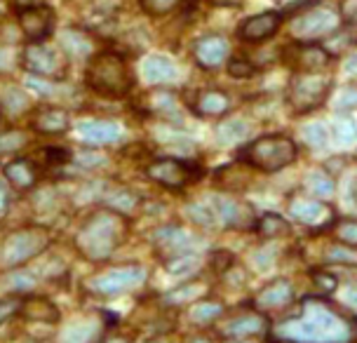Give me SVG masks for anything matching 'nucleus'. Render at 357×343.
Segmentation results:
<instances>
[{
    "label": "nucleus",
    "instance_id": "nucleus-41",
    "mask_svg": "<svg viewBox=\"0 0 357 343\" xmlns=\"http://www.w3.org/2000/svg\"><path fill=\"white\" fill-rule=\"evenodd\" d=\"M186 212L190 214V219H193L200 228H212V226L219 224L212 205H190Z\"/></svg>",
    "mask_w": 357,
    "mask_h": 343
},
{
    "label": "nucleus",
    "instance_id": "nucleus-32",
    "mask_svg": "<svg viewBox=\"0 0 357 343\" xmlns=\"http://www.w3.org/2000/svg\"><path fill=\"white\" fill-rule=\"evenodd\" d=\"M104 205L118 214H132L134 209L139 207V198L125 188H116V190H111V193H106Z\"/></svg>",
    "mask_w": 357,
    "mask_h": 343
},
{
    "label": "nucleus",
    "instance_id": "nucleus-46",
    "mask_svg": "<svg viewBox=\"0 0 357 343\" xmlns=\"http://www.w3.org/2000/svg\"><path fill=\"white\" fill-rule=\"evenodd\" d=\"M233 254H228L226 250H216L212 252V257H209V266L214 268V273H228L233 266Z\"/></svg>",
    "mask_w": 357,
    "mask_h": 343
},
{
    "label": "nucleus",
    "instance_id": "nucleus-18",
    "mask_svg": "<svg viewBox=\"0 0 357 343\" xmlns=\"http://www.w3.org/2000/svg\"><path fill=\"white\" fill-rule=\"evenodd\" d=\"M294 301V287L287 277H278V280L268 282L264 289L257 291L254 296V308L259 313H271V310H282Z\"/></svg>",
    "mask_w": 357,
    "mask_h": 343
},
{
    "label": "nucleus",
    "instance_id": "nucleus-38",
    "mask_svg": "<svg viewBox=\"0 0 357 343\" xmlns=\"http://www.w3.org/2000/svg\"><path fill=\"white\" fill-rule=\"evenodd\" d=\"M301 135L305 139V144L310 148H324L329 144V127L324 123H310L301 130Z\"/></svg>",
    "mask_w": 357,
    "mask_h": 343
},
{
    "label": "nucleus",
    "instance_id": "nucleus-27",
    "mask_svg": "<svg viewBox=\"0 0 357 343\" xmlns=\"http://www.w3.org/2000/svg\"><path fill=\"white\" fill-rule=\"evenodd\" d=\"M97 339H99V322L92 320V317L73 322L61 334V343H97Z\"/></svg>",
    "mask_w": 357,
    "mask_h": 343
},
{
    "label": "nucleus",
    "instance_id": "nucleus-7",
    "mask_svg": "<svg viewBox=\"0 0 357 343\" xmlns=\"http://www.w3.org/2000/svg\"><path fill=\"white\" fill-rule=\"evenodd\" d=\"M202 167L183 158H158L146 167V176L151 181L160 183L162 188L169 190H183L188 183L200 181Z\"/></svg>",
    "mask_w": 357,
    "mask_h": 343
},
{
    "label": "nucleus",
    "instance_id": "nucleus-35",
    "mask_svg": "<svg viewBox=\"0 0 357 343\" xmlns=\"http://www.w3.org/2000/svg\"><path fill=\"white\" fill-rule=\"evenodd\" d=\"M36 275L31 270H15L12 268L8 275L3 277V287L8 291H15V294H26V291L36 289Z\"/></svg>",
    "mask_w": 357,
    "mask_h": 343
},
{
    "label": "nucleus",
    "instance_id": "nucleus-16",
    "mask_svg": "<svg viewBox=\"0 0 357 343\" xmlns=\"http://www.w3.org/2000/svg\"><path fill=\"white\" fill-rule=\"evenodd\" d=\"M80 142L89 146V148H104V146H113L123 139V127L113 120H82L78 123Z\"/></svg>",
    "mask_w": 357,
    "mask_h": 343
},
{
    "label": "nucleus",
    "instance_id": "nucleus-55",
    "mask_svg": "<svg viewBox=\"0 0 357 343\" xmlns=\"http://www.w3.org/2000/svg\"><path fill=\"white\" fill-rule=\"evenodd\" d=\"M186 343H214L212 339H209L207 334H197V336H190V339Z\"/></svg>",
    "mask_w": 357,
    "mask_h": 343
},
{
    "label": "nucleus",
    "instance_id": "nucleus-40",
    "mask_svg": "<svg viewBox=\"0 0 357 343\" xmlns=\"http://www.w3.org/2000/svg\"><path fill=\"white\" fill-rule=\"evenodd\" d=\"M257 73H259L257 63H252L250 59H245V56H231V59H228V75H231V78L245 80Z\"/></svg>",
    "mask_w": 357,
    "mask_h": 343
},
{
    "label": "nucleus",
    "instance_id": "nucleus-28",
    "mask_svg": "<svg viewBox=\"0 0 357 343\" xmlns=\"http://www.w3.org/2000/svg\"><path fill=\"white\" fill-rule=\"evenodd\" d=\"M254 228H257L259 235H264V238H282V235L291 233V221L282 217V214L266 212V214H261V217H257Z\"/></svg>",
    "mask_w": 357,
    "mask_h": 343
},
{
    "label": "nucleus",
    "instance_id": "nucleus-47",
    "mask_svg": "<svg viewBox=\"0 0 357 343\" xmlns=\"http://www.w3.org/2000/svg\"><path fill=\"white\" fill-rule=\"evenodd\" d=\"M312 280H315V287L322 291H334L339 287V277L329 270H312Z\"/></svg>",
    "mask_w": 357,
    "mask_h": 343
},
{
    "label": "nucleus",
    "instance_id": "nucleus-31",
    "mask_svg": "<svg viewBox=\"0 0 357 343\" xmlns=\"http://www.w3.org/2000/svg\"><path fill=\"white\" fill-rule=\"evenodd\" d=\"M247 135H250V125L240 118L223 120V123H219V127H216V142H219L221 146L240 144Z\"/></svg>",
    "mask_w": 357,
    "mask_h": 343
},
{
    "label": "nucleus",
    "instance_id": "nucleus-25",
    "mask_svg": "<svg viewBox=\"0 0 357 343\" xmlns=\"http://www.w3.org/2000/svg\"><path fill=\"white\" fill-rule=\"evenodd\" d=\"M22 315L26 317L29 322H40V325H56L61 317L59 308L45 296L26 298V301H24V308H22Z\"/></svg>",
    "mask_w": 357,
    "mask_h": 343
},
{
    "label": "nucleus",
    "instance_id": "nucleus-20",
    "mask_svg": "<svg viewBox=\"0 0 357 343\" xmlns=\"http://www.w3.org/2000/svg\"><path fill=\"white\" fill-rule=\"evenodd\" d=\"M31 127H33L38 135L61 137L71 127V116H68L66 109H59V106H43L31 118Z\"/></svg>",
    "mask_w": 357,
    "mask_h": 343
},
{
    "label": "nucleus",
    "instance_id": "nucleus-30",
    "mask_svg": "<svg viewBox=\"0 0 357 343\" xmlns=\"http://www.w3.org/2000/svg\"><path fill=\"white\" fill-rule=\"evenodd\" d=\"M329 127V139L339 146H353L357 144V123L350 116H339L334 118Z\"/></svg>",
    "mask_w": 357,
    "mask_h": 343
},
{
    "label": "nucleus",
    "instance_id": "nucleus-21",
    "mask_svg": "<svg viewBox=\"0 0 357 343\" xmlns=\"http://www.w3.org/2000/svg\"><path fill=\"white\" fill-rule=\"evenodd\" d=\"M3 176L15 190H31L38 183V165L33 158H12L3 167Z\"/></svg>",
    "mask_w": 357,
    "mask_h": 343
},
{
    "label": "nucleus",
    "instance_id": "nucleus-58",
    "mask_svg": "<svg viewBox=\"0 0 357 343\" xmlns=\"http://www.w3.org/2000/svg\"><path fill=\"white\" fill-rule=\"evenodd\" d=\"M350 198H353V202H355V205H357V183H355V186H353V190H350Z\"/></svg>",
    "mask_w": 357,
    "mask_h": 343
},
{
    "label": "nucleus",
    "instance_id": "nucleus-39",
    "mask_svg": "<svg viewBox=\"0 0 357 343\" xmlns=\"http://www.w3.org/2000/svg\"><path fill=\"white\" fill-rule=\"evenodd\" d=\"M334 238L336 243L357 247V219H341L334 224Z\"/></svg>",
    "mask_w": 357,
    "mask_h": 343
},
{
    "label": "nucleus",
    "instance_id": "nucleus-14",
    "mask_svg": "<svg viewBox=\"0 0 357 343\" xmlns=\"http://www.w3.org/2000/svg\"><path fill=\"white\" fill-rule=\"evenodd\" d=\"M212 207L216 212L219 224L235 228V231H250L257 224V214H254L252 205H247L240 198H228V195H216L212 200Z\"/></svg>",
    "mask_w": 357,
    "mask_h": 343
},
{
    "label": "nucleus",
    "instance_id": "nucleus-23",
    "mask_svg": "<svg viewBox=\"0 0 357 343\" xmlns=\"http://www.w3.org/2000/svg\"><path fill=\"white\" fill-rule=\"evenodd\" d=\"M142 75L149 85L162 87V85H169V82H174L178 78V68L169 56L151 54V56H146L144 63H142Z\"/></svg>",
    "mask_w": 357,
    "mask_h": 343
},
{
    "label": "nucleus",
    "instance_id": "nucleus-37",
    "mask_svg": "<svg viewBox=\"0 0 357 343\" xmlns=\"http://www.w3.org/2000/svg\"><path fill=\"white\" fill-rule=\"evenodd\" d=\"M24 301H26V296H24V294H15V291H10L8 296L0 298V327L8 325L12 317L22 313Z\"/></svg>",
    "mask_w": 357,
    "mask_h": 343
},
{
    "label": "nucleus",
    "instance_id": "nucleus-29",
    "mask_svg": "<svg viewBox=\"0 0 357 343\" xmlns=\"http://www.w3.org/2000/svg\"><path fill=\"white\" fill-rule=\"evenodd\" d=\"M223 315V303L219 301H197V303H190V310H188V317L190 322L197 327H207V325H214L216 320Z\"/></svg>",
    "mask_w": 357,
    "mask_h": 343
},
{
    "label": "nucleus",
    "instance_id": "nucleus-33",
    "mask_svg": "<svg viewBox=\"0 0 357 343\" xmlns=\"http://www.w3.org/2000/svg\"><path fill=\"white\" fill-rule=\"evenodd\" d=\"M200 296H202L200 284L186 282V284H181V287L167 291V294L162 296V301L172 308H178V306H186V303H195V298H200Z\"/></svg>",
    "mask_w": 357,
    "mask_h": 343
},
{
    "label": "nucleus",
    "instance_id": "nucleus-11",
    "mask_svg": "<svg viewBox=\"0 0 357 343\" xmlns=\"http://www.w3.org/2000/svg\"><path fill=\"white\" fill-rule=\"evenodd\" d=\"M339 31V17L336 12L324 8H312L301 12L291 24V36L301 43H315Z\"/></svg>",
    "mask_w": 357,
    "mask_h": 343
},
{
    "label": "nucleus",
    "instance_id": "nucleus-60",
    "mask_svg": "<svg viewBox=\"0 0 357 343\" xmlns=\"http://www.w3.org/2000/svg\"><path fill=\"white\" fill-rule=\"evenodd\" d=\"M278 343H282V341H278Z\"/></svg>",
    "mask_w": 357,
    "mask_h": 343
},
{
    "label": "nucleus",
    "instance_id": "nucleus-53",
    "mask_svg": "<svg viewBox=\"0 0 357 343\" xmlns=\"http://www.w3.org/2000/svg\"><path fill=\"white\" fill-rule=\"evenodd\" d=\"M343 71H346V75H350V78H357V54H350L346 59V66H343Z\"/></svg>",
    "mask_w": 357,
    "mask_h": 343
},
{
    "label": "nucleus",
    "instance_id": "nucleus-12",
    "mask_svg": "<svg viewBox=\"0 0 357 343\" xmlns=\"http://www.w3.org/2000/svg\"><path fill=\"white\" fill-rule=\"evenodd\" d=\"M153 245H155L158 254H162L165 261H167V259L181 257V254H197V250L205 245V240L200 235L186 231V228L169 224L158 228L155 235H153Z\"/></svg>",
    "mask_w": 357,
    "mask_h": 343
},
{
    "label": "nucleus",
    "instance_id": "nucleus-50",
    "mask_svg": "<svg viewBox=\"0 0 357 343\" xmlns=\"http://www.w3.org/2000/svg\"><path fill=\"white\" fill-rule=\"evenodd\" d=\"M357 106V90L350 87V90H343L336 99V109L339 111H346V109H355Z\"/></svg>",
    "mask_w": 357,
    "mask_h": 343
},
{
    "label": "nucleus",
    "instance_id": "nucleus-3",
    "mask_svg": "<svg viewBox=\"0 0 357 343\" xmlns=\"http://www.w3.org/2000/svg\"><path fill=\"white\" fill-rule=\"evenodd\" d=\"M85 82H87V87H92V90L101 94V97L120 99L132 92L134 73L123 54L99 52L87 63Z\"/></svg>",
    "mask_w": 357,
    "mask_h": 343
},
{
    "label": "nucleus",
    "instance_id": "nucleus-48",
    "mask_svg": "<svg viewBox=\"0 0 357 343\" xmlns=\"http://www.w3.org/2000/svg\"><path fill=\"white\" fill-rule=\"evenodd\" d=\"M75 162L85 169H97L106 162V155H101L97 148H89V151H85V153H80L78 158H75Z\"/></svg>",
    "mask_w": 357,
    "mask_h": 343
},
{
    "label": "nucleus",
    "instance_id": "nucleus-24",
    "mask_svg": "<svg viewBox=\"0 0 357 343\" xmlns=\"http://www.w3.org/2000/svg\"><path fill=\"white\" fill-rule=\"evenodd\" d=\"M231 111V97L223 90H202L193 101V113L200 118H221Z\"/></svg>",
    "mask_w": 357,
    "mask_h": 343
},
{
    "label": "nucleus",
    "instance_id": "nucleus-2",
    "mask_svg": "<svg viewBox=\"0 0 357 343\" xmlns=\"http://www.w3.org/2000/svg\"><path fill=\"white\" fill-rule=\"evenodd\" d=\"M127 233V224L123 214L113 209H101L82 221L78 235H75V247L89 261H106L113 257V252L123 245Z\"/></svg>",
    "mask_w": 357,
    "mask_h": 343
},
{
    "label": "nucleus",
    "instance_id": "nucleus-22",
    "mask_svg": "<svg viewBox=\"0 0 357 343\" xmlns=\"http://www.w3.org/2000/svg\"><path fill=\"white\" fill-rule=\"evenodd\" d=\"M268 327V317L259 310L254 313H242V315H235L231 322H226L221 329L223 336L228 339H254V336L264 334Z\"/></svg>",
    "mask_w": 357,
    "mask_h": 343
},
{
    "label": "nucleus",
    "instance_id": "nucleus-56",
    "mask_svg": "<svg viewBox=\"0 0 357 343\" xmlns=\"http://www.w3.org/2000/svg\"><path fill=\"white\" fill-rule=\"evenodd\" d=\"M146 343H172V341H169V336L162 334V336H155V339H151V341H146Z\"/></svg>",
    "mask_w": 357,
    "mask_h": 343
},
{
    "label": "nucleus",
    "instance_id": "nucleus-54",
    "mask_svg": "<svg viewBox=\"0 0 357 343\" xmlns=\"http://www.w3.org/2000/svg\"><path fill=\"white\" fill-rule=\"evenodd\" d=\"M99 343H130V336H123V334H108L104 336Z\"/></svg>",
    "mask_w": 357,
    "mask_h": 343
},
{
    "label": "nucleus",
    "instance_id": "nucleus-42",
    "mask_svg": "<svg viewBox=\"0 0 357 343\" xmlns=\"http://www.w3.org/2000/svg\"><path fill=\"white\" fill-rule=\"evenodd\" d=\"M327 261L357 266V247H348V245H341V243L329 247V250H327Z\"/></svg>",
    "mask_w": 357,
    "mask_h": 343
},
{
    "label": "nucleus",
    "instance_id": "nucleus-9",
    "mask_svg": "<svg viewBox=\"0 0 357 343\" xmlns=\"http://www.w3.org/2000/svg\"><path fill=\"white\" fill-rule=\"evenodd\" d=\"M289 219L296 221L312 233H322L336 224L334 209H331L324 200H317L312 195H296L289 200Z\"/></svg>",
    "mask_w": 357,
    "mask_h": 343
},
{
    "label": "nucleus",
    "instance_id": "nucleus-1",
    "mask_svg": "<svg viewBox=\"0 0 357 343\" xmlns=\"http://www.w3.org/2000/svg\"><path fill=\"white\" fill-rule=\"evenodd\" d=\"M282 343H357V317L320 296H308L301 313L273 329Z\"/></svg>",
    "mask_w": 357,
    "mask_h": 343
},
{
    "label": "nucleus",
    "instance_id": "nucleus-57",
    "mask_svg": "<svg viewBox=\"0 0 357 343\" xmlns=\"http://www.w3.org/2000/svg\"><path fill=\"white\" fill-rule=\"evenodd\" d=\"M228 343H257L254 339H228Z\"/></svg>",
    "mask_w": 357,
    "mask_h": 343
},
{
    "label": "nucleus",
    "instance_id": "nucleus-52",
    "mask_svg": "<svg viewBox=\"0 0 357 343\" xmlns=\"http://www.w3.org/2000/svg\"><path fill=\"white\" fill-rule=\"evenodd\" d=\"M343 301H346L348 308H353L357 313V287H348L346 291H343Z\"/></svg>",
    "mask_w": 357,
    "mask_h": 343
},
{
    "label": "nucleus",
    "instance_id": "nucleus-15",
    "mask_svg": "<svg viewBox=\"0 0 357 343\" xmlns=\"http://www.w3.org/2000/svg\"><path fill=\"white\" fill-rule=\"evenodd\" d=\"M54 12L47 5H31L19 12V26L29 43H45L54 31Z\"/></svg>",
    "mask_w": 357,
    "mask_h": 343
},
{
    "label": "nucleus",
    "instance_id": "nucleus-51",
    "mask_svg": "<svg viewBox=\"0 0 357 343\" xmlns=\"http://www.w3.org/2000/svg\"><path fill=\"white\" fill-rule=\"evenodd\" d=\"M8 207H10V188L5 186L3 181H0V217H5Z\"/></svg>",
    "mask_w": 357,
    "mask_h": 343
},
{
    "label": "nucleus",
    "instance_id": "nucleus-59",
    "mask_svg": "<svg viewBox=\"0 0 357 343\" xmlns=\"http://www.w3.org/2000/svg\"><path fill=\"white\" fill-rule=\"evenodd\" d=\"M0 19H3V12H0Z\"/></svg>",
    "mask_w": 357,
    "mask_h": 343
},
{
    "label": "nucleus",
    "instance_id": "nucleus-10",
    "mask_svg": "<svg viewBox=\"0 0 357 343\" xmlns=\"http://www.w3.org/2000/svg\"><path fill=\"white\" fill-rule=\"evenodd\" d=\"M24 66H26L36 78L61 80L63 75H66V56L56 47H50L47 40L29 43L26 52H24Z\"/></svg>",
    "mask_w": 357,
    "mask_h": 343
},
{
    "label": "nucleus",
    "instance_id": "nucleus-44",
    "mask_svg": "<svg viewBox=\"0 0 357 343\" xmlns=\"http://www.w3.org/2000/svg\"><path fill=\"white\" fill-rule=\"evenodd\" d=\"M343 19H346L348 40L357 45V0H346L343 3Z\"/></svg>",
    "mask_w": 357,
    "mask_h": 343
},
{
    "label": "nucleus",
    "instance_id": "nucleus-36",
    "mask_svg": "<svg viewBox=\"0 0 357 343\" xmlns=\"http://www.w3.org/2000/svg\"><path fill=\"white\" fill-rule=\"evenodd\" d=\"M73 158L71 148H66V146H43V148L36 151V162H43V165H63L68 162Z\"/></svg>",
    "mask_w": 357,
    "mask_h": 343
},
{
    "label": "nucleus",
    "instance_id": "nucleus-43",
    "mask_svg": "<svg viewBox=\"0 0 357 343\" xmlns=\"http://www.w3.org/2000/svg\"><path fill=\"white\" fill-rule=\"evenodd\" d=\"M24 144H26V135H24V132H19V130L5 132V135L0 137V155L17 153V151L22 148Z\"/></svg>",
    "mask_w": 357,
    "mask_h": 343
},
{
    "label": "nucleus",
    "instance_id": "nucleus-8",
    "mask_svg": "<svg viewBox=\"0 0 357 343\" xmlns=\"http://www.w3.org/2000/svg\"><path fill=\"white\" fill-rule=\"evenodd\" d=\"M331 80L322 73H296L289 85V104L296 113H310L329 99Z\"/></svg>",
    "mask_w": 357,
    "mask_h": 343
},
{
    "label": "nucleus",
    "instance_id": "nucleus-13",
    "mask_svg": "<svg viewBox=\"0 0 357 343\" xmlns=\"http://www.w3.org/2000/svg\"><path fill=\"white\" fill-rule=\"evenodd\" d=\"M331 52L317 43L294 40L289 47H284V63L296 73H322L329 66Z\"/></svg>",
    "mask_w": 357,
    "mask_h": 343
},
{
    "label": "nucleus",
    "instance_id": "nucleus-26",
    "mask_svg": "<svg viewBox=\"0 0 357 343\" xmlns=\"http://www.w3.org/2000/svg\"><path fill=\"white\" fill-rule=\"evenodd\" d=\"M305 190L308 195L317 200H329L336 190V181H334V174L329 169H312L308 172L305 176Z\"/></svg>",
    "mask_w": 357,
    "mask_h": 343
},
{
    "label": "nucleus",
    "instance_id": "nucleus-4",
    "mask_svg": "<svg viewBox=\"0 0 357 343\" xmlns=\"http://www.w3.org/2000/svg\"><path fill=\"white\" fill-rule=\"evenodd\" d=\"M296 158L298 146L287 135H264L240 148V162L266 174L289 167L296 162Z\"/></svg>",
    "mask_w": 357,
    "mask_h": 343
},
{
    "label": "nucleus",
    "instance_id": "nucleus-6",
    "mask_svg": "<svg viewBox=\"0 0 357 343\" xmlns=\"http://www.w3.org/2000/svg\"><path fill=\"white\" fill-rule=\"evenodd\" d=\"M146 280H149V273H146L144 266L132 264V266H118V268L97 273V275H92L85 282V289L89 294L101 298H116L127 294V291L144 287Z\"/></svg>",
    "mask_w": 357,
    "mask_h": 343
},
{
    "label": "nucleus",
    "instance_id": "nucleus-34",
    "mask_svg": "<svg viewBox=\"0 0 357 343\" xmlns=\"http://www.w3.org/2000/svg\"><path fill=\"white\" fill-rule=\"evenodd\" d=\"M165 268H167L169 275L188 277L200 270V259H197V254H181V257L167 259V261H165Z\"/></svg>",
    "mask_w": 357,
    "mask_h": 343
},
{
    "label": "nucleus",
    "instance_id": "nucleus-49",
    "mask_svg": "<svg viewBox=\"0 0 357 343\" xmlns=\"http://www.w3.org/2000/svg\"><path fill=\"white\" fill-rule=\"evenodd\" d=\"M139 3H142L151 15H165V12H169L174 8L178 0H139Z\"/></svg>",
    "mask_w": 357,
    "mask_h": 343
},
{
    "label": "nucleus",
    "instance_id": "nucleus-45",
    "mask_svg": "<svg viewBox=\"0 0 357 343\" xmlns=\"http://www.w3.org/2000/svg\"><path fill=\"white\" fill-rule=\"evenodd\" d=\"M5 106H8V111L12 116H19V113H24L29 109V97L24 94L22 90H8L5 92Z\"/></svg>",
    "mask_w": 357,
    "mask_h": 343
},
{
    "label": "nucleus",
    "instance_id": "nucleus-5",
    "mask_svg": "<svg viewBox=\"0 0 357 343\" xmlns=\"http://www.w3.org/2000/svg\"><path fill=\"white\" fill-rule=\"evenodd\" d=\"M50 247V231L38 226L19 228L12 235L3 240L0 245V268L12 270L17 266L29 264L31 259L40 257V254Z\"/></svg>",
    "mask_w": 357,
    "mask_h": 343
},
{
    "label": "nucleus",
    "instance_id": "nucleus-17",
    "mask_svg": "<svg viewBox=\"0 0 357 343\" xmlns=\"http://www.w3.org/2000/svg\"><path fill=\"white\" fill-rule=\"evenodd\" d=\"M282 12H261L240 24L238 36L247 43H264L271 36H275L282 26Z\"/></svg>",
    "mask_w": 357,
    "mask_h": 343
},
{
    "label": "nucleus",
    "instance_id": "nucleus-19",
    "mask_svg": "<svg viewBox=\"0 0 357 343\" xmlns=\"http://www.w3.org/2000/svg\"><path fill=\"white\" fill-rule=\"evenodd\" d=\"M228 54H231V47H228V40L223 36L212 33L195 43V61L205 71L219 68L223 61H228Z\"/></svg>",
    "mask_w": 357,
    "mask_h": 343
}]
</instances>
